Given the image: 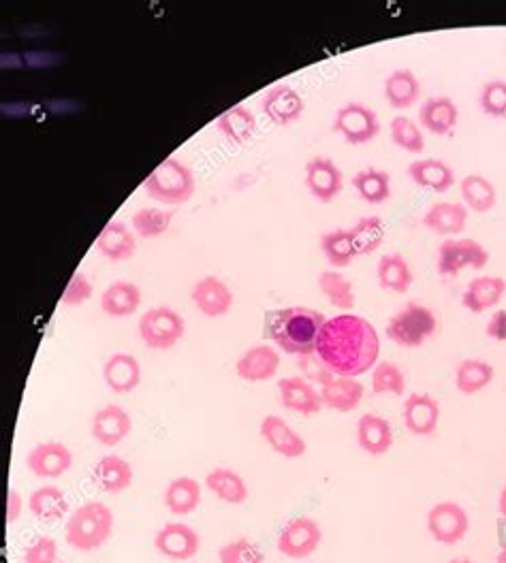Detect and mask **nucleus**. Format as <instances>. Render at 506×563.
<instances>
[{"instance_id": "22", "label": "nucleus", "mask_w": 506, "mask_h": 563, "mask_svg": "<svg viewBox=\"0 0 506 563\" xmlns=\"http://www.w3.org/2000/svg\"><path fill=\"white\" fill-rule=\"evenodd\" d=\"M419 122L428 133L447 137L460 122V107L451 96H430L419 109Z\"/></svg>"}, {"instance_id": "1", "label": "nucleus", "mask_w": 506, "mask_h": 563, "mask_svg": "<svg viewBox=\"0 0 506 563\" xmlns=\"http://www.w3.org/2000/svg\"><path fill=\"white\" fill-rule=\"evenodd\" d=\"M314 355L334 376L359 378L378 363L381 337L368 318L344 312L325 320Z\"/></svg>"}, {"instance_id": "52", "label": "nucleus", "mask_w": 506, "mask_h": 563, "mask_svg": "<svg viewBox=\"0 0 506 563\" xmlns=\"http://www.w3.org/2000/svg\"><path fill=\"white\" fill-rule=\"evenodd\" d=\"M496 538H498L500 551L506 549V517H498V521H496Z\"/></svg>"}, {"instance_id": "46", "label": "nucleus", "mask_w": 506, "mask_h": 563, "mask_svg": "<svg viewBox=\"0 0 506 563\" xmlns=\"http://www.w3.org/2000/svg\"><path fill=\"white\" fill-rule=\"evenodd\" d=\"M220 563H265V553L257 542L248 538H237L220 546L218 551Z\"/></svg>"}, {"instance_id": "49", "label": "nucleus", "mask_w": 506, "mask_h": 563, "mask_svg": "<svg viewBox=\"0 0 506 563\" xmlns=\"http://www.w3.org/2000/svg\"><path fill=\"white\" fill-rule=\"evenodd\" d=\"M22 563H58V542L50 536H39L24 549Z\"/></svg>"}, {"instance_id": "10", "label": "nucleus", "mask_w": 506, "mask_h": 563, "mask_svg": "<svg viewBox=\"0 0 506 563\" xmlns=\"http://www.w3.org/2000/svg\"><path fill=\"white\" fill-rule=\"evenodd\" d=\"M425 525H428L430 536L438 544L455 546L466 538L470 529V517L466 508L457 502H438L430 508Z\"/></svg>"}, {"instance_id": "42", "label": "nucleus", "mask_w": 506, "mask_h": 563, "mask_svg": "<svg viewBox=\"0 0 506 563\" xmlns=\"http://www.w3.org/2000/svg\"><path fill=\"white\" fill-rule=\"evenodd\" d=\"M321 250H323L325 261L334 269L349 267L357 259L351 233L346 229H336V231L325 233L321 237Z\"/></svg>"}, {"instance_id": "32", "label": "nucleus", "mask_w": 506, "mask_h": 563, "mask_svg": "<svg viewBox=\"0 0 506 563\" xmlns=\"http://www.w3.org/2000/svg\"><path fill=\"white\" fill-rule=\"evenodd\" d=\"M205 487H208V491L216 495L220 502L231 506L244 504L250 495L242 474L231 468H216L208 472V476H205Z\"/></svg>"}, {"instance_id": "3", "label": "nucleus", "mask_w": 506, "mask_h": 563, "mask_svg": "<svg viewBox=\"0 0 506 563\" xmlns=\"http://www.w3.org/2000/svg\"><path fill=\"white\" fill-rule=\"evenodd\" d=\"M114 512L103 502H86L75 508L65 525V540L79 553L99 551L114 534Z\"/></svg>"}, {"instance_id": "20", "label": "nucleus", "mask_w": 506, "mask_h": 563, "mask_svg": "<svg viewBox=\"0 0 506 563\" xmlns=\"http://www.w3.org/2000/svg\"><path fill=\"white\" fill-rule=\"evenodd\" d=\"M191 299L195 308L208 318H220L229 314L235 301L231 288L216 276H203L201 280H197L191 291Z\"/></svg>"}, {"instance_id": "7", "label": "nucleus", "mask_w": 506, "mask_h": 563, "mask_svg": "<svg viewBox=\"0 0 506 563\" xmlns=\"http://www.w3.org/2000/svg\"><path fill=\"white\" fill-rule=\"evenodd\" d=\"M489 252L477 239H445L438 246V273L442 278H453L457 273L472 267L485 269Z\"/></svg>"}, {"instance_id": "26", "label": "nucleus", "mask_w": 506, "mask_h": 563, "mask_svg": "<svg viewBox=\"0 0 506 563\" xmlns=\"http://www.w3.org/2000/svg\"><path fill=\"white\" fill-rule=\"evenodd\" d=\"M468 214L470 212L464 203H434L423 216V227L442 237L460 235L466 229Z\"/></svg>"}, {"instance_id": "14", "label": "nucleus", "mask_w": 506, "mask_h": 563, "mask_svg": "<svg viewBox=\"0 0 506 563\" xmlns=\"http://www.w3.org/2000/svg\"><path fill=\"white\" fill-rule=\"evenodd\" d=\"M278 399L284 410L314 416L323 412V399L321 391H316V386L308 382L304 376H287L278 380Z\"/></svg>"}, {"instance_id": "28", "label": "nucleus", "mask_w": 506, "mask_h": 563, "mask_svg": "<svg viewBox=\"0 0 506 563\" xmlns=\"http://www.w3.org/2000/svg\"><path fill=\"white\" fill-rule=\"evenodd\" d=\"M506 293V280L500 276L474 278L462 295V305L472 314H483L496 308Z\"/></svg>"}, {"instance_id": "43", "label": "nucleus", "mask_w": 506, "mask_h": 563, "mask_svg": "<svg viewBox=\"0 0 506 563\" xmlns=\"http://www.w3.org/2000/svg\"><path fill=\"white\" fill-rule=\"evenodd\" d=\"M173 212L161 207H141L131 218V227L141 239H156L171 229Z\"/></svg>"}, {"instance_id": "8", "label": "nucleus", "mask_w": 506, "mask_h": 563, "mask_svg": "<svg viewBox=\"0 0 506 563\" xmlns=\"http://www.w3.org/2000/svg\"><path fill=\"white\" fill-rule=\"evenodd\" d=\"M331 128L342 135L346 143H351V146H363V143H370L381 133V120H378V114L368 105L346 103L336 111Z\"/></svg>"}, {"instance_id": "53", "label": "nucleus", "mask_w": 506, "mask_h": 563, "mask_svg": "<svg viewBox=\"0 0 506 563\" xmlns=\"http://www.w3.org/2000/svg\"><path fill=\"white\" fill-rule=\"evenodd\" d=\"M498 512H500V517H506V485L502 487V491L498 495Z\"/></svg>"}, {"instance_id": "6", "label": "nucleus", "mask_w": 506, "mask_h": 563, "mask_svg": "<svg viewBox=\"0 0 506 563\" xmlns=\"http://www.w3.org/2000/svg\"><path fill=\"white\" fill-rule=\"evenodd\" d=\"M141 342L150 350H171L186 333V323L178 310L169 305H156L141 314L137 325Z\"/></svg>"}, {"instance_id": "21", "label": "nucleus", "mask_w": 506, "mask_h": 563, "mask_svg": "<svg viewBox=\"0 0 506 563\" xmlns=\"http://www.w3.org/2000/svg\"><path fill=\"white\" fill-rule=\"evenodd\" d=\"M97 250L101 256H105L107 261L122 263L133 259V254L137 250V235L129 227V224L122 220H112L107 222L103 231L97 237Z\"/></svg>"}, {"instance_id": "23", "label": "nucleus", "mask_w": 506, "mask_h": 563, "mask_svg": "<svg viewBox=\"0 0 506 563\" xmlns=\"http://www.w3.org/2000/svg\"><path fill=\"white\" fill-rule=\"evenodd\" d=\"M133 480V465L120 455H105L92 468V482L109 495H118L126 489H131Z\"/></svg>"}, {"instance_id": "13", "label": "nucleus", "mask_w": 506, "mask_h": 563, "mask_svg": "<svg viewBox=\"0 0 506 563\" xmlns=\"http://www.w3.org/2000/svg\"><path fill=\"white\" fill-rule=\"evenodd\" d=\"M133 418L118 404H107L92 414L90 433L105 448H114L131 436Z\"/></svg>"}, {"instance_id": "51", "label": "nucleus", "mask_w": 506, "mask_h": 563, "mask_svg": "<svg viewBox=\"0 0 506 563\" xmlns=\"http://www.w3.org/2000/svg\"><path fill=\"white\" fill-rule=\"evenodd\" d=\"M24 512V497L18 489H9L7 493V525H13Z\"/></svg>"}, {"instance_id": "27", "label": "nucleus", "mask_w": 506, "mask_h": 563, "mask_svg": "<svg viewBox=\"0 0 506 563\" xmlns=\"http://www.w3.org/2000/svg\"><path fill=\"white\" fill-rule=\"evenodd\" d=\"M363 395H366V386L359 382V378L334 376L321 386L323 406L342 414L353 412L361 404Z\"/></svg>"}, {"instance_id": "12", "label": "nucleus", "mask_w": 506, "mask_h": 563, "mask_svg": "<svg viewBox=\"0 0 506 563\" xmlns=\"http://www.w3.org/2000/svg\"><path fill=\"white\" fill-rule=\"evenodd\" d=\"M73 465V453L67 444L50 440L39 442L28 450L26 468L37 478H60Z\"/></svg>"}, {"instance_id": "54", "label": "nucleus", "mask_w": 506, "mask_h": 563, "mask_svg": "<svg viewBox=\"0 0 506 563\" xmlns=\"http://www.w3.org/2000/svg\"><path fill=\"white\" fill-rule=\"evenodd\" d=\"M447 563H477V561L470 559V557H455V559H451Z\"/></svg>"}, {"instance_id": "2", "label": "nucleus", "mask_w": 506, "mask_h": 563, "mask_svg": "<svg viewBox=\"0 0 506 563\" xmlns=\"http://www.w3.org/2000/svg\"><path fill=\"white\" fill-rule=\"evenodd\" d=\"M327 316L319 310L306 308V305H289L265 312L263 335L265 340L274 342V346L293 357H312L316 350L321 329Z\"/></svg>"}, {"instance_id": "30", "label": "nucleus", "mask_w": 506, "mask_h": 563, "mask_svg": "<svg viewBox=\"0 0 506 563\" xmlns=\"http://www.w3.org/2000/svg\"><path fill=\"white\" fill-rule=\"evenodd\" d=\"M163 504L176 517H188L201 504V485L191 476L173 478L165 487Z\"/></svg>"}, {"instance_id": "5", "label": "nucleus", "mask_w": 506, "mask_h": 563, "mask_svg": "<svg viewBox=\"0 0 506 563\" xmlns=\"http://www.w3.org/2000/svg\"><path fill=\"white\" fill-rule=\"evenodd\" d=\"M438 331V316L428 305L408 301L404 308L393 314L385 327V333L393 344L402 348H421Z\"/></svg>"}, {"instance_id": "44", "label": "nucleus", "mask_w": 506, "mask_h": 563, "mask_svg": "<svg viewBox=\"0 0 506 563\" xmlns=\"http://www.w3.org/2000/svg\"><path fill=\"white\" fill-rule=\"evenodd\" d=\"M406 391V376L391 361H378L372 369V393L402 397Z\"/></svg>"}, {"instance_id": "29", "label": "nucleus", "mask_w": 506, "mask_h": 563, "mask_svg": "<svg viewBox=\"0 0 506 563\" xmlns=\"http://www.w3.org/2000/svg\"><path fill=\"white\" fill-rule=\"evenodd\" d=\"M408 178L417 186L434 192H447L455 184V173L438 158H419L408 165Z\"/></svg>"}, {"instance_id": "33", "label": "nucleus", "mask_w": 506, "mask_h": 563, "mask_svg": "<svg viewBox=\"0 0 506 563\" xmlns=\"http://www.w3.org/2000/svg\"><path fill=\"white\" fill-rule=\"evenodd\" d=\"M385 99L393 109H410L421 96V84L410 69H395L385 79Z\"/></svg>"}, {"instance_id": "41", "label": "nucleus", "mask_w": 506, "mask_h": 563, "mask_svg": "<svg viewBox=\"0 0 506 563\" xmlns=\"http://www.w3.org/2000/svg\"><path fill=\"white\" fill-rule=\"evenodd\" d=\"M353 246L357 256H368L374 254L378 248L383 246L385 241V224L378 216H363L355 222V227L349 229Z\"/></svg>"}, {"instance_id": "9", "label": "nucleus", "mask_w": 506, "mask_h": 563, "mask_svg": "<svg viewBox=\"0 0 506 563\" xmlns=\"http://www.w3.org/2000/svg\"><path fill=\"white\" fill-rule=\"evenodd\" d=\"M323 542V529L310 517H295L280 529L276 546L289 559H308Z\"/></svg>"}, {"instance_id": "38", "label": "nucleus", "mask_w": 506, "mask_h": 563, "mask_svg": "<svg viewBox=\"0 0 506 563\" xmlns=\"http://www.w3.org/2000/svg\"><path fill=\"white\" fill-rule=\"evenodd\" d=\"M496 378L494 365L483 359H464L455 369V389L462 395H477Z\"/></svg>"}, {"instance_id": "50", "label": "nucleus", "mask_w": 506, "mask_h": 563, "mask_svg": "<svg viewBox=\"0 0 506 563\" xmlns=\"http://www.w3.org/2000/svg\"><path fill=\"white\" fill-rule=\"evenodd\" d=\"M489 340L506 342V310H496L485 327Z\"/></svg>"}, {"instance_id": "15", "label": "nucleus", "mask_w": 506, "mask_h": 563, "mask_svg": "<svg viewBox=\"0 0 506 563\" xmlns=\"http://www.w3.org/2000/svg\"><path fill=\"white\" fill-rule=\"evenodd\" d=\"M304 180H306V188L310 190V195L321 203L334 201L344 186L340 167L327 156H316V158L308 160Z\"/></svg>"}, {"instance_id": "40", "label": "nucleus", "mask_w": 506, "mask_h": 563, "mask_svg": "<svg viewBox=\"0 0 506 563\" xmlns=\"http://www.w3.org/2000/svg\"><path fill=\"white\" fill-rule=\"evenodd\" d=\"M353 188L357 190V195L370 205L385 203L391 197V175L374 167L361 169L353 175Z\"/></svg>"}, {"instance_id": "25", "label": "nucleus", "mask_w": 506, "mask_h": 563, "mask_svg": "<svg viewBox=\"0 0 506 563\" xmlns=\"http://www.w3.org/2000/svg\"><path fill=\"white\" fill-rule=\"evenodd\" d=\"M357 444L370 457H383L393 446V427L378 414H363L357 421Z\"/></svg>"}, {"instance_id": "4", "label": "nucleus", "mask_w": 506, "mask_h": 563, "mask_svg": "<svg viewBox=\"0 0 506 563\" xmlns=\"http://www.w3.org/2000/svg\"><path fill=\"white\" fill-rule=\"evenodd\" d=\"M197 180L193 169L178 158H167L144 182L146 195L163 205H184L195 195Z\"/></svg>"}, {"instance_id": "16", "label": "nucleus", "mask_w": 506, "mask_h": 563, "mask_svg": "<svg viewBox=\"0 0 506 563\" xmlns=\"http://www.w3.org/2000/svg\"><path fill=\"white\" fill-rule=\"evenodd\" d=\"M259 433L263 442L270 446L276 455L284 457V459H299L306 455L308 444L306 440L299 436V433L284 421L282 416L270 414L265 416L261 421Z\"/></svg>"}, {"instance_id": "34", "label": "nucleus", "mask_w": 506, "mask_h": 563, "mask_svg": "<svg viewBox=\"0 0 506 563\" xmlns=\"http://www.w3.org/2000/svg\"><path fill=\"white\" fill-rule=\"evenodd\" d=\"M216 128L233 146H244L257 131V118L246 105H235L218 116Z\"/></svg>"}, {"instance_id": "47", "label": "nucleus", "mask_w": 506, "mask_h": 563, "mask_svg": "<svg viewBox=\"0 0 506 563\" xmlns=\"http://www.w3.org/2000/svg\"><path fill=\"white\" fill-rule=\"evenodd\" d=\"M479 105L489 118H506V79H492V82L483 84Z\"/></svg>"}, {"instance_id": "18", "label": "nucleus", "mask_w": 506, "mask_h": 563, "mask_svg": "<svg viewBox=\"0 0 506 563\" xmlns=\"http://www.w3.org/2000/svg\"><path fill=\"white\" fill-rule=\"evenodd\" d=\"M440 404L428 393H410L404 399L402 421L413 436H432L440 423Z\"/></svg>"}, {"instance_id": "11", "label": "nucleus", "mask_w": 506, "mask_h": 563, "mask_svg": "<svg viewBox=\"0 0 506 563\" xmlns=\"http://www.w3.org/2000/svg\"><path fill=\"white\" fill-rule=\"evenodd\" d=\"M154 549L171 561H191L201 549V536L188 523L171 521L156 532Z\"/></svg>"}, {"instance_id": "37", "label": "nucleus", "mask_w": 506, "mask_h": 563, "mask_svg": "<svg viewBox=\"0 0 506 563\" xmlns=\"http://www.w3.org/2000/svg\"><path fill=\"white\" fill-rule=\"evenodd\" d=\"M460 195L464 205L468 207V212L485 214L492 212L498 203V192L494 182H489L485 175L470 173L460 182Z\"/></svg>"}, {"instance_id": "35", "label": "nucleus", "mask_w": 506, "mask_h": 563, "mask_svg": "<svg viewBox=\"0 0 506 563\" xmlns=\"http://www.w3.org/2000/svg\"><path fill=\"white\" fill-rule=\"evenodd\" d=\"M28 510L35 519L54 523L60 521L69 512V500L62 489L54 485H45L35 489L28 497Z\"/></svg>"}, {"instance_id": "36", "label": "nucleus", "mask_w": 506, "mask_h": 563, "mask_svg": "<svg viewBox=\"0 0 506 563\" xmlns=\"http://www.w3.org/2000/svg\"><path fill=\"white\" fill-rule=\"evenodd\" d=\"M376 278H378V286H381L383 291L406 293L410 284H413V269H410L408 261L402 254L391 252L381 256V261H378Z\"/></svg>"}, {"instance_id": "31", "label": "nucleus", "mask_w": 506, "mask_h": 563, "mask_svg": "<svg viewBox=\"0 0 506 563\" xmlns=\"http://www.w3.org/2000/svg\"><path fill=\"white\" fill-rule=\"evenodd\" d=\"M141 288L135 282L118 280L109 284L101 295V310L112 318L133 316L141 305Z\"/></svg>"}, {"instance_id": "19", "label": "nucleus", "mask_w": 506, "mask_h": 563, "mask_svg": "<svg viewBox=\"0 0 506 563\" xmlns=\"http://www.w3.org/2000/svg\"><path fill=\"white\" fill-rule=\"evenodd\" d=\"M280 369V350L270 344H259L248 348L235 361V374L244 382H267Z\"/></svg>"}, {"instance_id": "17", "label": "nucleus", "mask_w": 506, "mask_h": 563, "mask_svg": "<svg viewBox=\"0 0 506 563\" xmlns=\"http://www.w3.org/2000/svg\"><path fill=\"white\" fill-rule=\"evenodd\" d=\"M261 109L276 126H291L304 116L306 101L293 86L278 84L263 96Z\"/></svg>"}, {"instance_id": "48", "label": "nucleus", "mask_w": 506, "mask_h": 563, "mask_svg": "<svg viewBox=\"0 0 506 563\" xmlns=\"http://www.w3.org/2000/svg\"><path fill=\"white\" fill-rule=\"evenodd\" d=\"M92 293H94V286L88 280L86 273L75 271L71 280H69V284L65 286V291H62L60 301L65 303L67 308H77V305H84L86 301H90Z\"/></svg>"}, {"instance_id": "39", "label": "nucleus", "mask_w": 506, "mask_h": 563, "mask_svg": "<svg viewBox=\"0 0 506 563\" xmlns=\"http://www.w3.org/2000/svg\"><path fill=\"white\" fill-rule=\"evenodd\" d=\"M319 288L325 299L342 312H351L357 303L353 282L338 269H327L319 276Z\"/></svg>"}, {"instance_id": "24", "label": "nucleus", "mask_w": 506, "mask_h": 563, "mask_svg": "<svg viewBox=\"0 0 506 563\" xmlns=\"http://www.w3.org/2000/svg\"><path fill=\"white\" fill-rule=\"evenodd\" d=\"M103 380L116 395L133 393L141 384V365L129 352H114L103 365Z\"/></svg>"}, {"instance_id": "45", "label": "nucleus", "mask_w": 506, "mask_h": 563, "mask_svg": "<svg viewBox=\"0 0 506 563\" xmlns=\"http://www.w3.org/2000/svg\"><path fill=\"white\" fill-rule=\"evenodd\" d=\"M389 133L395 146L410 154H421L425 150V137L421 126L415 120L406 116H395L389 124Z\"/></svg>"}, {"instance_id": "55", "label": "nucleus", "mask_w": 506, "mask_h": 563, "mask_svg": "<svg viewBox=\"0 0 506 563\" xmlns=\"http://www.w3.org/2000/svg\"><path fill=\"white\" fill-rule=\"evenodd\" d=\"M496 563H506V549L498 551V557H496Z\"/></svg>"}, {"instance_id": "56", "label": "nucleus", "mask_w": 506, "mask_h": 563, "mask_svg": "<svg viewBox=\"0 0 506 563\" xmlns=\"http://www.w3.org/2000/svg\"><path fill=\"white\" fill-rule=\"evenodd\" d=\"M58 563H65V561H58Z\"/></svg>"}]
</instances>
